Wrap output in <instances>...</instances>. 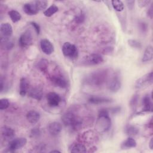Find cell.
<instances>
[{
  "mask_svg": "<svg viewBox=\"0 0 153 153\" xmlns=\"http://www.w3.org/2000/svg\"><path fill=\"white\" fill-rule=\"evenodd\" d=\"M62 120L65 126L69 127L74 131L80 130L83 125V120L81 117L71 111L63 114Z\"/></svg>",
  "mask_w": 153,
  "mask_h": 153,
  "instance_id": "cell-1",
  "label": "cell"
},
{
  "mask_svg": "<svg viewBox=\"0 0 153 153\" xmlns=\"http://www.w3.org/2000/svg\"><path fill=\"white\" fill-rule=\"evenodd\" d=\"M107 70L102 69L91 73L86 77L85 82L94 87H99L102 85L107 80Z\"/></svg>",
  "mask_w": 153,
  "mask_h": 153,
  "instance_id": "cell-2",
  "label": "cell"
},
{
  "mask_svg": "<svg viewBox=\"0 0 153 153\" xmlns=\"http://www.w3.org/2000/svg\"><path fill=\"white\" fill-rule=\"evenodd\" d=\"M96 123V129L100 132L107 131L111 126V121L108 111L106 109H101L99 111Z\"/></svg>",
  "mask_w": 153,
  "mask_h": 153,
  "instance_id": "cell-3",
  "label": "cell"
},
{
  "mask_svg": "<svg viewBox=\"0 0 153 153\" xmlns=\"http://www.w3.org/2000/svg\"><path fill=\"white\" fill-rule=\"evenodd\" d=\"M103 61V57L97 53L87 55L82 58L81 63L84 66H93L100 64Z\"/></svg>",
  "mask_w": 153,
  "mask_h": 153,
  "instance_id": "cell-4",
  "label": "cell"
},
{
  "mask_svg": "<svg viewBox=\"0 0 153 153\" xmlns=\"http://www.w3.org/2000/svg\"><path fill=\"white\" fill-rule=\"evenodd\" d=\"M62 52L65 56L71 59L76 58L78 54L76 46L69 42H66L63 44L62 47Z\"/></svg>",
  "mask_w": 153,
  "mask_h": 153,
  "instance_id": "cell-5",
  "label": "cell"
},
{
  "mask_svg": "<svg viewBox=\"0 0 153 153\" xmlns=\"http://www.w3.org/2000/svg\"><path fill=\"white\" fill-rule=\"evenodd\" d=\"M49 78L51 82L56 87L63 88H66L68 85V81L66 78L59 72L51 74Z\"/></svg>",
  "mask_w": 153,
  "mask_h": 153,
  "instance_id": "cell-6",
  "label": "cell"
},
{
  "mask_svg": "<svg viewBox=\"0 0 153 153\" xmlns=\"http://www.w3.org/2000/svg\"><path fill=\"white\" fill-rule=\"evenodd\" d=\"M26 142L27 140L25 137H19L11 139L8 145L7 148L10 152H14L23 147Z\"/></svg>",
  "mask_w": 153,
  "mask_h": 153,
  "instance_id": "cell-7",
  "label": "cell"
},
{
  "mask_svg": "<svg viewBox=\"0 0 153 153\" xmlns=\"http://www.w3.org/2000/svg\"><path fill=\"white\" fill-rule=\"evenodd\" d=\"M153 82V74L152 72L146 74L139 78L135 83V88H140L143 87H146L148 85H150Z\"/></svg>",
  "mask_w": 153,
  "mask_h": 153,
  "instance_id": "cell-8",
  "label": "cell"
},
{
  "mask_svg": "<svg viewBox=\"0 0 153 153\" xmlns=\"http://www.w3.org/2000/svg\"><path fill=\"white\" fill-rule=\"evenodd\" d=\"M33 42L32 35L30 30H27L24 32L20 36L19 42L22 47H27L32 45Z\"/></svg>",
  "mask_w": 153,
  "mask_h": 153,
  "instance_id": "cell-9",
  "label": "cell"
},
{
  "mask_svg": "<svg viewBox=\"0 0 153 153\" xmlns=\"http://www.w3.org/2000/svg\"><path fill=\"white\" fill-rule=\"evenodd\" d=\"M46 99L48 105L52 108L59 106L62 101V99L59 94L55 92L48 93L46 96Z\"/></svg>",
  "mask_w": 153,
  "mask_h": 153,
  "instance_id": "cell-10",
  "label": "cell"
},
{
  "mask_svg": "<svg viewBox=\"0 0 153 153\" xmlns=\"http://www.w3.org/2000/svg\"><path fill=\"white\" fill-rule=\"evenodd\" d=\"M121 79L119 75L114 74L108 81V88L112 91H117L121 87Z\"/></svg>",
  "mask_w": 153,
  "mask_h": 153,
  "instance_id": "cell-11",
  "label": "cell"
},
{
  "mask_svg": "<svg viewBox=\"0 0 153 153\" xmlns=\"http://www.w3.org/2000/svg\"><path fill=\"white\" fill-rule=\"evenodd\" d=\"M40 46L42 52L47 55H50L54 51V46L48 39H42L40 42Z\"/></svg>",
  "mask_w": 153,
  "mask_h": 153,
  "instance_id": "cell-12",
  "label": "cell"
},
{
  "mask_svg": "<svg viewBox=\"0 0 153 153\" xmlns=\"http://www.w3.org/2000/svg\"><path fill=\"white\" fill-rule=\"evenodd\" d=\"M23 9L25 13L29 16L35 15L39 12V10L34 2L25 4L23 5Z\"/></svg>",
  "mask_w": 153,
  "mask_h": 153,
  "instance_id": "cell-13",
  "label": "cell"
},
{
  "mask_svg": "<svg viewBox=\"0 0 153 153\" xmlns=\"http://www.w3.org/2000/svg\"><path fill=\"white\" fill-rule=\"evenodd\" d=\"M48 131L52 136H57L62 131V126L58 122H52L48 126Z\"/></svg>",
  "mask_w": 153,
  "mask_h": 153,
  "instance_id": "cell-14",
  "label": "cell"
},
{
  "mask_svg": "<svg viewBox=\"0 0 153 153\" xmlns=\"http://www.w3.org/2000/svg\"><path fill=\"white\" fill-rule=\"evenodd\" d=\"M0 30L2 37L9 38L13 33V27L8 23H4L1 25Z\"/></svg>",
  "mask_w": 153,
  "mask_h": 153,
  "instance_id": "cell-15",
  "label": "cell"
},
{
  "mask_svg": "<svg viewBox=\"0 0 153 153\" xmlns=\"http://www.w3.org/2000/svg\"><path fill=\"white\" fill-rule=\"evenodd\" d=\"M1 135L6 140H11L14 135L15 131L11 127L4 126L1 128Z\"/></svg>",
  "mask_w": 153,
  "mask_h": 153,
  "instance_id": "cell-16",
  "label": "cell"
},
{
  "mask_svg": "<svg viewBox=\"0 0 153 153\" xmlns=\"http://www.w3.org/2000/svg\"><path fill=\"white\" fill-rule=\"evenodd\" d=\"M88 102L92 104H100V103H109L112 102V99L105 97H102V96H90L88 98Z\"/></svg>",
  "mask_w": 153,
  "mask_h": 153,
  "instance_id": "cell-17",
  "label": "cell"
},
{
  "mask_svg": "<svg viewBox=\"0 0 153 153\" xmlns=\"http://www.w3.org/2000/svg\"><path fill=\"white\" fill-rule=\"evenodd\" d=\"M26 118L30 123L34 124L38 123V121L39 120L40 114L36 111L31 110L27 113Z\"/></svg>",
  "mask_w": 153,
  "mask_h": 153,
  "instance_id": "cell-18",
  "label": "cell"
},
{
  "mask_svg": "<svg viewBox=\"0 0 153 153\" xmlns=\"http://www.w3.org/2000/svg\"><path fill=\"white\" fill-rule=\"evenodd\" d=\"M43 93L42 90L39 87H33L30 90L28 96L32 99L40 100L42 97Z\"/></svg>",
  "mask_w": 153,
  "mask_h": 153,
  "instance_id": "cell-19",
  "label": "cell"
},
{
  "mask_svg": "<svg viewBox=\"0 0 153 153\" xmlns=\"http://www.w3.org/2000/svg\"><path fill=\"white\" fill-rule=\"evenodd\" d=\"M29 83L26 78H22L20 81V94L22 96H25L29 89Z\"/></svg>",
  "mask_w": 153,
  "mask_h": 153,
  "instance_id": "cell-20",
  "label": "cell"
},
{
  "mask_svg": "<svg viewBox=\"0 0 153 153\" xmlns=\"http://www.w3.org/2000/svg\"><path fill=\"white\" fill-rule=\"evenodd\" d=\"M142 103L143 106V111L145 112H152V102L148 94L145 95L142 99Z\"/></svg>",
  "mask_w": 153,
  "mask_h": 153,
  "instance_id": "cell-21",
  "label": "cell"
},
{
  "mask_svg": "<svg viewBox=\"0 0 153 153\" xmlns=\"http://www.w3.org/2000/svg\"><path fill=\"white\" fill-rule=\"evenodd\" d=\"M153 57V49L151 45H149L146 47L145 50L144 54L142 57V62H149L152 59Z\"/></svg>",
  "mask_w": 153,
  "mask_h": 153,
  "instance_id": "cell-22",
  "label": "cell"
},
{
  "mask_svg": "<svg viewBox=\"0 0 153 153\" xmlns=\"http://www.w3.org/2000/svg\"><path fill=\"white\" fill-rule=\"evenodd\" d=\"M71 152H85L87 151L85 146L81 143H75L70 148Z\"/></svg>",
  "mask_w": 153,
  "mask_h": 153,
  "instance_id": "cell-23",
  "label": "cell"
},
{
  "mask_svg": "<svg viewBox=\"0 0 153 153\" xmlns=\"http://www.w3.org/2000/svg\"><path fill=\"white\" fill-rule=\"evenodd\" d=\"M1 47L4 49L5 50H10L14 46L13 42L9 39V38H5V37H1Z\"/></svg>",
  "mask_w": 153,
  "mask_h": 153,
  "instance_id": "cell-24",
  "label": "cell"
},
{
  "mask_svg": "<svg viewBox=\"0 0 153 153\" xmlns=\"http://www.w3.org/2000/svg\"><path fill=\"white\" fill-rule=\"evenodd\" d=\"M136 146V140L132 137H128L122 143V148H134Z\"/></svg>",
  "mask_w": 153,
  "mask_h": 153,
  "instance_id": "cell-25",
  "label": "cell"
},
{
  "mask_svg": "<svg viewBox=\"0 0 153 153\" xmlns=\"http://www.w3.org/2000/svg\"><path fill=\"white\" fill-rule=\"evenodd\" d=\"M8 15L13 23H16V22H19V20H20V19L22 18V16H21V14H20V13H19L17 11L14 10H10L8 12Z\"/></svg>",
  "mask_w": 153,
  "mask_h": 153,
  "instance_id": "cell-26",
  "label": "cell"
},
{
  "mask_svg": "<svg viewBox=\"0 0 153 153\" xmlns=\"http://www.w3.org/2000/svg\"><path fill=\"white\" fill-rule=\"evenodd\" d=\"M59 10V8L54 4H52L44 11V14L46 17H51Z\"/></svg>",
  "mask_w": 153,
  "mask_h": 153,
  "instance_id": "cell-27",
  "label": "cell"
},
{
  "mask_svg": "<svg viewBox=\"0 0 153 153\" xmlns=\"http://www.w3.org/2000/svg\"><path fill=\"white\" fill-rule=\"evenodd\" d=\"M112 5L114 8V9L118 11V12H121L123 11L124 8V6L123 4V2L121 1L120 0H114L111 1Z\"/></svg>",
  "mask_w": 153,
  "mask_h": 153,
  "instance_id": "cell-28",
  "label": "cell"
},
{
  "mask_svg": "<svg viewBox=\"0 0 153 153\" xmlns=\"http://www.w3.org/2000/svg\"><path fill=\"white\" fill-rule=\"evenodd\" d=\"M126 133L130 136L136 135L139 133V128L134 126L128 125L126 127Z\"/></svg>",
  "mask_w": 153,
  "mask_h": 153,
  "instance_id": "cell-29",
  "label": "cell"
},
{
  "mask_svg": "<svg viewBox=\"0 0 153 153\" xmlns=\"http://www.w3.org/2000/svg\"><path fill=\"white\" fill-rule=\"evenodd\" d=\"M34 2L36 4L39 11H41V10H45L46 8V7L47 6V4H48V2L47 1H45V0L36 1Z\"/></svg>",
  "mask_w": 153,
  "mask_h": 153,
  "instance_id": "cell-30",
  "label": "cell"
},
{
  "mask_svg": "<svg viewBox=\"0 0 153 153\" xmlns=\"http://www.w3.org/2000/svg\"><path fill=\"white\" fill-rule=\"evenodd\" d=\"M10 102L8 99L2 98L0 100V109L1 110H4L8 108L9 106Z\"/></svg>",
  "mask_w": 153,
  "mask_h": 153,
  "instance_id": "cell-31",
  "label": "cell"
},
{
  "mask_svg": "<svg viewBox=\"0 0 153 153\" xmlns=\"http://www.w3.org/2000/svg\"><path fill=\"white\" fill-rule=\"evenodd\" d=\"M84 20H85V16H84V14L82 12H80L74 18V21L77 24H81L83 23Z\"/></svg>",
  "mask_w": 153,
  "mask_h": 153,
  "instance_id": "cell-32",
  "label": "cell"
},
{
  "mask_svg": "<svg viewBox=\"0 0 153 153\" xmlns=\"http://www.w3.org/2000/svg\"><path fill=\"white\" fill-rule=\"evenodd\" d=\"M128 44L133 48H137V49H139V48H141L142 47V45H141V43L136 40H134V39H129L128 41Z\"/></svg>",
  "mask_w": 153,
  "mask_h": 153,
  "instance_id": "cell-33",
  "label": "cell"
},
{
  "mask_svg": "<svg viewBox=\"0 0 153 153\" xmlns=\"http://www.w3.org/2000/svg\"><path fill=\"white\" fill-rule=\"evenodd\" d=\"M138 100H139V96L137 94H134L130 102V105L131 108L133 109L136 108L138 102Z\"/></svg>",
  "mask_w": 153,
  "mask_h": 153,
  "instance_id": "cell-34",
  "label": "cell"
},
{
  "mask_svg": "<svg viewBox=\"0 0 153 153\" xmlns=\"http://www.w3.org/2000/svg\"><path fill=\"white\" fill-rule=\"evenodd\" d=\"M30 25L34 27V29H35V30L36 33H37L38 35H39V33H40V30H41L39 25L38 23H36V22H30Z\"/></svg>",
  "mask_w": 153,
  "mask_h": 153,
  "instance_id": "cell-35",
  "label": "cell"
},
{
  "mask_svg": "<svg viewBox=\"0 0 153 153\" xmlns=\"http://www.w3.org/2000/svg\"><path fill=\"white\" fill-rule=\"evenodd\" d=\"M138 4L140 7H143L146 6L147 5H148L150 2L151 1H148V0H142V1H139L138 2Z\"/></svg>",
  "mask_w": 153,
  "mask_h": 153,
  "instance_id": "cell-36",
  "label": "cell"
},
{
  "mask_svg": "<svg viewBox=\"0 0 153 153\" xmlns=\"http://www.w3.org/2000/svg\"><path fill=\"white\" fill-rule=\"evenodd\" d=\"M140 29L143 31V32H145L147 30V25L144 22H142L140 23Z\"/></svg>",
  "mask_w": 153,
  "mask_h": 153,
  "instance_id": "cell-37",
  "label": "cell"
},
{
  "mask_svg": "<svg viewBox=\"0 0 153 153\" xmlns=\"http://www.w3.org/2000/svg\"><path fill=\"white\" fill-rule=\"evenodd\" d=\"M32 134L33 135V136H38L39 134H40V131H39V130L38 128H33L32 130V131H31Z\"/></svg>",
  "mask_w": 153,
  "mask_h": 153,
  "instance_id": "cell-38",
  "label": "cell"
},
{
  "mask_svg": "<svg viewBox=\"0 0 153 153\" xmlns=\"http://www.w3.org/2000/svg\"><path fill=\"white\" fill-rule=\"evenodd\" d=\"M148 15L150 17L151 19H152V14H153V7L152 5H151L149 8V10H148Z\"/></svg>",
  "mask_w": 153,
  "mask_h": 153,
  "instance_id": "cell-39",
  "label": "cell"
},
{
  "mask_svg": "<svg viewBox=\"0 0 153 153\" xmlns=\"http://www.w3.org/2000/svg\"><path fill=\"white\" fill-rule=\"evenodd\" d=\"M149 148L152 149V147H153V139L152 138H151L150 142H149Z\"/></svg>",
  "mask_w": 153,
  "mask_h": 153,
  "instance_id": "cell-40",
  "label": "cell"
},
{
  "mask_svg": "<svg viewBox=\"0 0 153 153\" xmlns=\"http://www.w3.org/2000/svg\"><path fill=\"white\" fill-rule=\"evenodd\" d=\"M50 152H60V151L58 150H52L51 151H50Z\"/></svg>",
  "mask_w": 153,
  "mask_h": 153,
  "instance_id": "cell-41",
  "label": "cell"
}]
</instances>
